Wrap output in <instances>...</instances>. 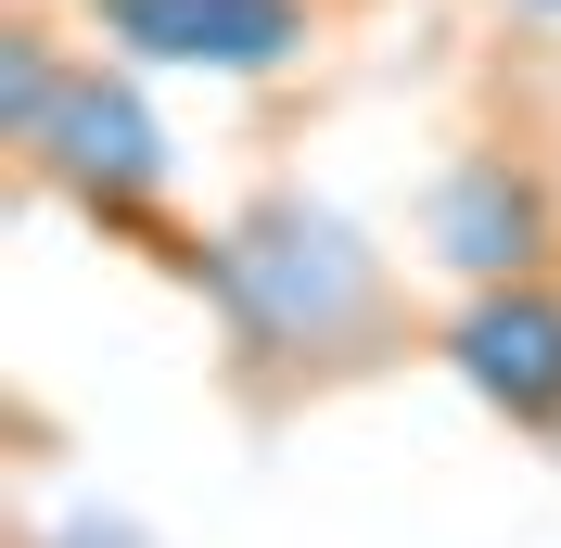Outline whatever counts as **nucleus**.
<instances>
[{
	"label": "nucleus",
	"instance_id": "nucleus-5",
	"mask_svg": "<svg viewBox=\"0 0 561 548\" xmlns=\"http://www.w3.org/2000/svg\"><path fill=\"white\" fill-rule=\"evenodd\" d=\"M434 255H447L459 281H536V255H549V192H536V167H511V153L447 167V192H434Z\"/></svg>",
	"mask_w": 561,
	"mask_h": 548
},
{
	"label": "nucleus",
	"instance_id": "nucleus-1",
	"mask_svg": "<svg viewBox=\"0 0 561 548\" xmlns=\"http://www.w3.org/2000/svg\"><path fill=\"white\" fill-rule=\"evenodd\" d=\"M205 294L230 307V332H243L255 357H332L345 332H370L383 269H370V242H357L332 205L268 192V205H243L205 242Z\"/></svg>",
	"mask_w": 561,
	"mask_h": 548
},
{
	"label": "nucleus",
	"instance_id": "nucleus-6",
	"mask_svg": "<svg viewBox=\"0 0 561 548\" xmlns=\"http://www.w3.org/2000/svg\"><path fill=\"white\" fill-rule=\"evenodd\" d=\"M65 52H51V38L38 26H0V140H13V153H26L38 128H51V103H65Z\"/></svg>",
	"mask_w": 561,
	"mask_h": 548
},
{
	"label": "nucleus",
	"instance_id": "nucleus-4",
	"mask_svg": "<svg viewBox=\"0 0 561 548\" xmlns=\"http://www.w3.org/2000/svg\"><path fill=\"white\" fill-rule=\"evenodd\" d=\"M90 26L128 65H192V77H280L307 52V0H90Z\"/></svg>",
	"mask_w": 561,
	"mask_h": 548
},
{
	"label": "nucleus",
	"instance_id": "nucleus-3",
	"mask_svg": "<svg viewBox=\"0 0 561 548\" xmlns=\"http://www.w3.org/2000/svg\"><path fill=\"white\" fill-rule=\"evenodd\" d=\"M447 370L511 434H561V281H472L447 319Z\"/></svg>",
	"mask_w": 561,
	"mask_h": 548
},
{
	"label": "nucleus",
	"instance_id": "nucleus-2",
	"mask_svg": "<svg viewBox=\"0 0 561 548\" xmlns=\"http://www.w3.org/2000/svg\"><path fill=\"white\" fill-rule=\"evenodd\" d=\"M26 167L65 192V205L90 217H153V192H167V115L140 103L115 65H77L65 103H51V128L26 140Z\"/></svg>",
	"mask_w": 561,
	"mask_h": 548
},
{
	"label": "nucleus",
	"instance_id": "nucleus-7",
	"mask_svg": "<svg viewBox=\"0 0 561 548\" xmlns=\"http://www.w3.org/2000/svg\"><path fill=\"white\" fill-rule=\"evenodd\" d=\"M524 13H561V0H524Z\"/></svg>",
	"mask_w": 561,
	"mask_h": 548
}]
</instances>
